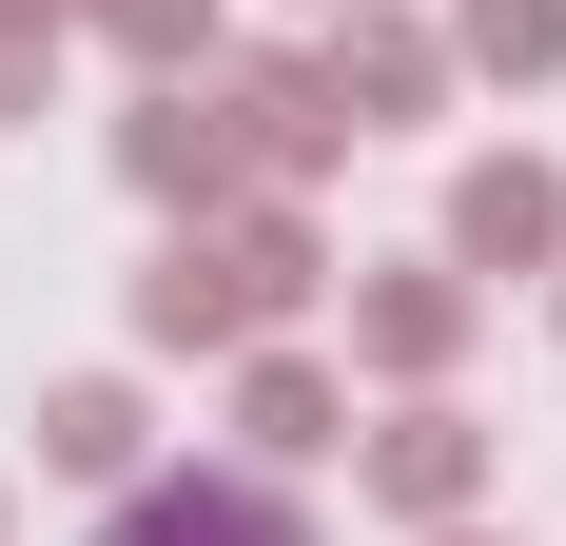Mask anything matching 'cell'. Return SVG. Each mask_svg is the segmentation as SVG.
Masks as SVG:
<instances>
[{
  "label": "cell",
  "mask_w": 566,
  "mask_h": 546,
  "mask_svg": "<svg viewBox=\"0 0 566 546\" xmlns=\"http://www.w3.org/2000/svg\"><path fill=\"white\" fill-rule=\"evenodd\" d=\"M78 40H117L137 78H216V59H234V0H78Z\"/></svg>",
  "instance_id": "cell-12"
},
{
  "label": "cell",
  "mask_w": 566,
  "mask_h": 546,
  "mask_svg": "<svg viewBox=\"0 0 566 546\" xmlns=\"http://www.w3.org/2000/svg\"><path fill=\"white\" fill-rule=\"evenodd\" d=\"M469 332H489V293H469L450 254H371V273H352V371H371V390H450Z\"/></svg>",
  "instance_id": "cell-6"
},
{
  "label": "cell",
  "mask_w": 566,
  "mask_h": 546,
  "mask_svg": "<svg viewBox=\"0 0 566 546\" xmlns=\"http://www.w3.org/2000/svg\"><path fill=\"white\" fill-rule=\"evenodd\" d=\"M216 98H234V137H254V196H293V176L352 157V117H333L313 59H216Z\"/></svg>",
  "instance_id": "cell-9"
},
{
  "label": "cell",
  "mask_w": 566,
  "mask_h": 546,
  "mask_svg": "<svg viewBox=\"0 0 566 546\" xmlns=\"http://www.w3.org/2000/svg\"><path fill=\"white\" fill-rule=\"evenodd\" d=\"M293 20H333V0H293Z\"/></svg>",
  "instance_id": "cell-18"
},
{
  "label": "cell",
  "mask_w": 566,
  "mask_h": 546,
  "mask_svg": "<svg viewBox=\"0 0 566 546\" xmlns=\"http://www.w3.org/2000/svg\"><path fill=\"white\" fill-rule=\"evenodd\" d=\"M313 78H333L352 137H430V117H450V40H430L410 0H333V20H313Z\"/></svg>",
  "instance_id": "cell-5"
},
{
  "label": "cell",
  "mask_w": 566,
  "mask_h": 546,
  "mask_svg": "<svg viewBox=\"0 0 566 546\" xmlns=\"http://www.w3.org/2000/svg\"><path fill=\"white\" fill-rule=\"evenodd\" d=\"M547 332H566V273H547Z\"/></svg>",
  "instance_id": "cell-17"
},
{
  "label": "cell",
  "mask_w": 566,
  "mask_h": 546,
  "mask_svg": "<svg viewBox=\"0 0 566 546\" xmlns=\"http://www.w3.org/2000/svg\"><path fill=\"white\" fill-rule=\"evenodd\" d=\"M352 489L391 507V527H469V507L509 489V430H489V410H450V390H391V410L352 430Z\"/></svg>",
  "instance_id": "cell-2"
},
{
  "label": "cell",
  "mask_w": 566,
  "mask_h": 546,
  "mask_svg": "<svg viewBox=\"0 0 566 546\" xmlns=\"http://www.w3.org/2000/svg\"><path fill=\"white\" fill-rule=\"evenodd\" d=\"M313 293H333L313 216H293V196H234V216H196V234L137 254V351H157V371H234V351H274Z\"/></svg>",
  "instance_id": "cell-1"
},
{
  "label": "cell",
  "mask_w": 566,
  "mask_h": 546,
  "mask_svg": "<svg viewBox=\"0 0 566 546\" xmlns=\"http://www.w3.org/2000/svg\"><path fill=\"white\" fill-rule=\"evenodd\" d=\"M430 40H450V78H509V98H547V78H566V0H450Z\"/></svg>",
  "instance_id": "cell-11"
},
{
  "label": "cell",
  "mask_w": 566,
  "mask_h": 546,
  "mask_svg": "<svg viewBox=\"0 0 566 546\" xmlns=\"http://www.w3.org/2000/svg\"><path fill=\"white\" fill-rule=\"evenodd\" d=\"M59 98V20H20V0H0V117H40Z\"/></svg>",
  "instance_id": "cell-13"
},
{
  "label": "cell",
  "mask_w": 566,
  "mask_h": 546,
  "mask_svg": "<svg viewBox=\"0 0 566 546\" xmlns=\"http://www.w3.org/2000/svg\"><path fill=\"white\" fill-rule=\"evenodd\" d=\"M0 546H20V489H0Z\"/></svg>",
  "instance_id": "cell-16"
},
{
  "label": "cell",
  "mask_w": 566,
  "mask_h": 546,
  "mask_svg": "<svg viewBox=\"0 0 566 546\" xmlns=\"http://www.w3.org/2000/svg\"><path fill=\"white\" fill-rule=\"evenodd\" d=\"M430 254L469 273V293H509V273H566V157H450V216H430Z\"/></svg>",
  "instance_id": "cell-4"
},
{
  "label": "cell",
  "mask_w": 566,
  "mask_h": 546,
  "mask_svg": "<svg viewBox=\"0 0 566 546\" xmlns=\"http://www.w3.org/2000/svg\"><path fill=\"white\" fill-rule=\"evenodd\" d=\"M117 176H137V216H157V234H196V216L254 196V137H234L216 78H137V98H117Z\"/></svg>",
  "instance_id": "cell-3"
},
{
  "label": "cell",
  "mask_w": 566,
  "mask_h": 546,
  "mask_svg": "<svg viewBox=\"0 0 566 546\" xmlns=\"http://www.w3.org/2000/svg\"><path fill=\"white\" fill-rule=\"evenodd\" d=\"M98 546H313V507H293L274 469H137V489L98 507Z\"/></svg>",
  "instance_id": "cell-7"
},
{
  "label": "cell",
  "mask_w": 566,
  "mask_h": 546,
  "mask_svg": "<svg viewBox=\"0 0 566 546\" xmlns=\"http://www.w3.org/2000/svg\"><path fill=\"white\" fill-rule=\"evenodd\" d=\"M333 449H352V371H333V351H293V332L234 351V469L293 489V469H333Z\"/></svg>",
  "instance_id": "cell-8"
},
{
  "label": "cell",
  "mask_w": 566,
  "mask_h": 546,
  "mask_svg": "<svg viewBox=\"0 0 566 546\" xmlns=\"http://www.w3.org/2000/svg\"><path fill=\"white\" fill-rule=\"evenodd\" d=\"M137 469H157V410H137V371H59L40 390V489H137Z\"/></svg>",
  "instance_id": "cell-10"
},
{
  "label": "cell",
  "mask_w": 566,
  "mask_h": 546,
  "mask_svg": "<svg viewBox=\"0 0 566 546\" xmlns=\"http://www.w3.org/2000/svg\"><path fill=\"white\" fill-rule=\"evenodd\" d=\"M410 546H509V527H489V507H469V527H410Z\"/></svg>",
  "instance_id": "cell-14"
},
{
  "label": "cell",
  "mask_w": 566,
  "mask_h": 546,
  "mask_svg": "<svg viewBox=\"0 0 566 546\" xmlns=\"http://www.w3.org/2000/svg\"><path fill=\"white\" fill-rule=\"evenodd\" d=\"M20 20H59V40H78V0H20Z\"/></svg>",
  "instance_id": "cell-15"
}]
</instances>
